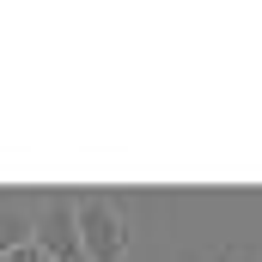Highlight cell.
I'll use <instances>...</instances> for the list:
<instances>
[{
	"label": "cell",
	"mask_w": 262,
	"mask_h": 262,
	"mask_svg": "<svg viewBox=\"0 0 262 262\" xmlns=\"http://www.w3.org/2000/svg\"><path fill=\"white\" fill-rule=\"evenodd\" d=\"M195 262H262L256 250H244V244H226V250H213V256H195Z\"/></svg>",
	"instance_id": "3"
},
{
	"label": "cell",
	"mask_w": 262,
	"mask_h": 262,
	"mask_svg": "<svg viewBox=\"0 0 262 262\" xmlns=\"http://www.w3.org/2000/svg\"><path fill=\"white\" fill-rule=\"evenodd\" d=\"M73 213H79L85 262H134L128 195H116V189H73Z\"/></svg>",
	"instance_id": "1"
},
{
	"label": "cell",
	"mask_w": 262,
	"mask_h": 262,
	"mask_svg": "<svg viewBox=\"0 0 262 262\" xmlns=\"http://www.w3.org/2000/svg\"><path fill=\"white\" fill-rule=\"evenodd\" d=\"M37 250H43L49 262H85L73 189H61V195H37Z\"/></svg>",
	"instance_id": "2"
}]
</instances>
